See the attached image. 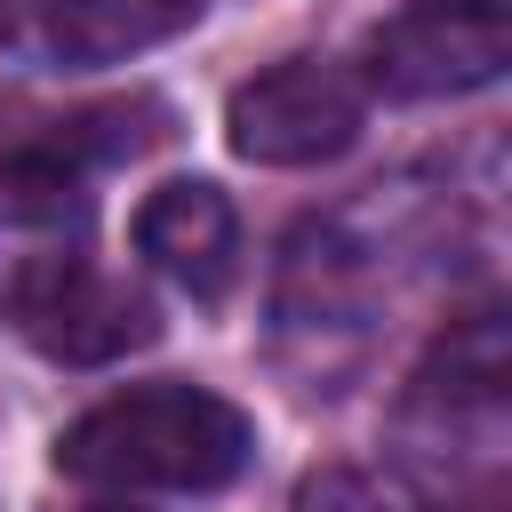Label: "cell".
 I'll return each mask as SVG.
<instances>
[{
  "label": "cell",
  "mask_w": 512,
  "mask_h": 512,
  "mask_svg": "<svg viewBox=\"0 0 512 512\" xmlns=\"http://www.w3.org/2000/svg\"><path fill=\"white\" fill-rule=\"evenodd\" d=\"M256 432L208 384H136L96 400L56 440V472L112 496H208L240 480Z\"/></svg>",
  "instance_id": "6da1fadb"
},
{
  "label": "cell",
  "mask_w": 512,
  "mask_h": 512,
  "mask_svg": "<svg viewBox=\"0 0 512 512\" xmlns=\"http://www.w3.org/2000/svg\"><path fill=\"white\" fill-rule=\"evenodd\" d=\"M96 240V192L72 144L0 152V320L24 328L88 256Z\"/></svg>",
  "instance_id": "7a4b0ae2"
},
{
  "label": "cell",
  "mask_w": 512,
  "mask_h": 512,
  "mask_svg": "<svg viewBox=\"0 0 512 512\" xmlns=\"http://www.w3.org/2000/svg\"><path fill=\"white\" fill-rule=\"evenodd\" d=\"M360 120H368V88L328 56H288L272 72L240 80L224 104V136L256 168H320V160L352 152Z\"/></svg>",
  "instance_id": "3957f363"
},
{
  "label": "cell",
  "mask_w": 512,
  "mask_h": 512,
  "mask_svg": "<svg viewBox=\"0 0 512 512\" xmlns=\"http://www.w3.org/2000/svg\"><path fill=\"white\" fill-rule=\"evenodd\" d=\"M504 56V0H400L368 32V88H384L392 104H440L488 88Z\"/></svg>",
  "instance_id": "277c9868"
},
{
  "label": "cell",
  "mask_w": 512,
  "mask_h": 512,
  "mask_svg": "<svg viewBox=\"0 0 512 512\" xmlns=\"http://www.w3.org/2000/svg\"><path fill=\"white\" fill-rule=\"evenodd\" d=\"M208 0H24L8 40L32 56V64H120V56H144L160 40H176Z\"/></svg>",
  "instance_id": "5b68a950"
},
{
  "label": "cell",
  "mask_w": 512,
  "mask_h": 512,
  "mask_svg": "<svg viewBox=\"0 0 512 512\" xmlns=\"http://www.w3.org/2000/svg\"><path fill=\"white\" fill-rule=\"evenodd\" d=\"M136 248L152 256V272H168L184 296L216 304L232 288V264H240V216L216 184L200 176H176L160 184L144 208H136Z\"/></svg>",
  "instance_id": "8992f818"
},
{
  "label": "cell",
  "mask_w": 512,
  "mask_h": 512,
  "mask_svg": "<svg viewBox=\"0 0 512 512\" xmlns=\"http://www.w3.org/2000/svg\"><path fill=\"white\" fill-rule=\"evenodd\" d=\"M152 336H160L152 296H144L136 280L104 272V264H80V272L24 320V344L48 352V360H64V368H104V360H120V352H136V344H152Z\"/></svg>",
  "instance_id": "52a82bcc"
},
{
  "label": "cell",
  "mask_w": 512,
  "mask_h": 512,
  "mask_svg": "<svg viewBox=\"0 0 512 512\" xmlns=\"http://www.w3.org/2000/svg\"><path fill=\"white\" fill-rule=\"evenodd\" d=\"M416 400L424 408H496L504 400V320L496 312H464L448 336H440V352L424 360V376H416Z\"/></svg>",
  "instance_id": "ba28073f"
},
{
  "label": "cell",
  "mask_w": 512,
  "mask_h": 512,
  "mask_svg": "<svg viewBox=\"0 0 512 512\" xmlns=\"http://www.w3.org/2000/svg\"><path fill=\"white\" fill-rule=\"evenodd\" d=\"M296 512H448L440 496H424L408 472H376V464H320L296 488Z\"/></svg>",
  "instance_id": "9c48e42d"
},
{
  "label": "cell",
  "mask_w": 512,
  "mask_h": 512,
  "mask_svg": "<svg viewBox=\"0 0 512 512\" xmlns=\"http://www.w3.org/2000/svg\"><path fill=\"white\" fill-rule=\"evenodd\" d=\"M80 512H136V504H80Z\"/></svg>",
  "instance_id": "30bf717a"
}]
</instances>
